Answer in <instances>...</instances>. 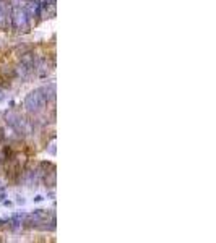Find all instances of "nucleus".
<instances>
[{
	"mask_svg": "<svg viewBox=\"0 0 216 243\" xmlns=\"http://www.w3.org/2000/svg\"><path fill=\"white\" fill-rule=\"evenodd\" d=\"M3 138H5V135H3V130H2V128H0V141H2Z\"/></svg>",
	"mask_w": 216,
	"mask_h": 243,
	"instance_id": "obj_11",
	"label": "nucleus"
},
{
	"mask_svg": "<svg viewBox=\"0 0 216 243\" xmlns=\"http://www.w3.org/2000/svg\"><path fill=\"white\" fill-rule=\"evenodd\" d=\"M46 104H47V100H46V97L42 96L41 89H34V91H31L29 94L24 97V109L29 113L41 112Z\"/></svg>",
	"mask_w": 216,
	"mask_h": 243,
	"instance_id": "obj_1",
	"label": "nucleus"
},
{
	"mask_svg": "<svg viewBox=\"0 0 216 243\" xmlns=\"http://www.w3.org/2000/svg\"><path fill=\"white\" fill-rule=\"evenodd\" d=\"M41 92H42V96L46 97V100H54L55 99V84L54 83H49V84L42 86V88H39Z\"/></svg>",
	"mask_w": 216,
	"mask_h": 243,
	"instance_id": "obj_9",
	"label": "nucleus"
},
{
	"mask_svg": "<svg viewBox=\"0 0 216 243\" xmlns=\"http://www.w3.org/2000/svg\"><path fill=\"white\" fill-rule=\"evenodd\" d=\"M5 122L10 128L16 131L18 135H26L31 131V125L24 117H21L18 112H7V117H5Z\"/></svg>",
	"mask_w": 216,
	"mask_h": 243,
	"instance_id": "obj_4",
	"label": "nucleus"
},
{
	"mask_svg": "<svg viewBox=\"0 0 216 243\" xmlns=\"http://www.w3.org/2000/svg\"><path fill=\"white\" fill-rule=\"evenodd\" d=\"M24 220H26V212H16L15 216L10 219V227L12 230H20V228L24 225Z\"/></svg>",
	"mask_w": 216,
	"mask_h": 243,
	"instance_id": "obj_7",
	"label": "nucleus"
},
{
	"mask_svg": "<svg viewBox=\"0 0 216 243\" xmlns=\"http://www.w3.org/2000/svg\"><path fill=\"white\" fill-rule=\"evenodd\" d=\"M10 16H12V28L15 31H18V33H26V31L29 29V18H28L23 7L15 5L12 13H10Z\"/></svg>",
	"mask_w": 216,
	"mask_h": 243,
	"instance_id": "obj_2",
	"label": "nucleus"
},
{
	"mask_svg": "<svg viewBox=\"0 0 216 243\" xmlns=\"http://www.w3.org/2000/svg\"><path fill=\"white\" fill-rule=\"evenodd\" d=\"M41 172H39V169H31V170H26L24 172V177H23V182H24V185H28V186H36L37 183L41 182Z\"/></svg>",
	"mask_w": 216,
	"mask_h": 243,
	"instance_id": "obj_5",
	"label": "nucleus"
},
{
	"mask_svg": "<svg viewBox=\"0 0 216 243\" xmlns=\"http://www.w3.org/2000/svg\"><path fill=\"white\" fill-rule=\"evenodd\" d=\"M0 224H2V219H0Z\"/></svg>",
	"mask_w": 216,
	"mask_h": 243,
	"instance_id": "obj_12",
	"label": "nucleus"
},
{
	"mask_svg": "<svg viewBox=\"0 0 216 243\" xmlns=\"http://www.w3.org/2000/svg\"><path fill=\"white\" fill-rule=\"evenodd\" d=\"M42 199H44V198H42V196H39V194H37V196L34 198V201H36V203H41V201H42Z\"/></svg>",
	"mask_w": 216,
	"mask_h": 243,
	"instance_id": "obj_10",
	"label": "nucleus"
},
{
	"mask_svg": "<svg viewBox=\"0 0 216 243\" xmlns=\"http://www.w3.org/2000/svg\"><path fill=\"white\" fill-rule=\"evenodd\" d=\"M24 12H26L29 20L39 18L41 16V2L39 0H29V3L24 7Z\"/></svg>",
	"mask_w": 216,
	"mask_h": 243,
	"instance_id": "obj_6",
	"label": "nucleus"
},
{
	"mask_svg": "<svg viewBox=\"0 0 216 243\" xmlns=\"http://www.w3.org/2000/svg\"><path fill=\"white\" fill-rule=\"evenodd\" d=\"M41 15H55V0L41 2Z\"/></svg>",
	"mask_w": 216,
	"mask_h": 243,
	"instance_id": "obj_8",
	"label": "nucleus"
},
{
	"mask_svg": "<svg viewBox=\"0 0 216 243\" xmlns=\"http://www.w3.org/2000/svg\"><path fill=\"white\" fill-rule=\"evenodd\" d=\"M36 71V57L33 52H26L20 58V65L16 68V75L21 79H28L33 73Z\"/></svg>",
	"mask_w": 216,
	"mask_h": 243,
	"instance_id": "obj_3",
	"label": "nucleus"
}]
</instances>
